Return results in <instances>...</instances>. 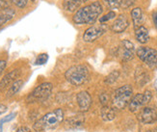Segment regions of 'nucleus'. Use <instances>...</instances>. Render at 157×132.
I'll use <instances>...</instances> for the list:
<instances>
[{"label":"nucleus","instance_id":"f3484780","mask_svg":"<svg viewBox=\"0 0 157 132\" xmlns=\"http://www.w3.org/2000/svg\"><path fill=\"white\" fill-rule=\"evenodd\" d=\"M100 116L102 118V120L105 121V122H110L113 121L116 117V113H115V110L109 106H103L101 108L100 111Z\"/></svg>","mask_w":157,"mask_h":132},{"label":"nucleus","instance_id":"473e14b6","mask_svg":"<svg viewBox=\"0 0 157 132\" xmlns=\"http://www.w3.org/2000/svg\"><path fill=\"white\" fill-rule=\"evenodd\" d=\"M16 132H31V130L27 126H21V127L17 128V130Z\"/></svg>","mask_w":157,"mask_h":132},{"label":"nucleus","instance_id":"72a5a7b5","mask_svg":"<svg viewBox=\"0 0 157 132\" xmlns=\"http://www.w3.org/2000/svg\"><path fill=\"white\" fill-rule=\"evenodd\" d=\"M7 111V106L4 105V104H0V115L4 114Z\"/></svg>","mask_w":157,"mask_h":132},{"label":"nucleus","instance_id":"aec40b11","mask_svg":"<svg viewBox=\"0 0 157 132\" xmlns=\"http://www.w3.org/2000/svg\"><path fill=\"white\" fill-rule=\"evenodd\" d=\"M83 0H64L63 7L66 11L74 12L81 6Z\"/></svg>","mask_w":157,"mask_h":132},{"label":"nucleus","instance_id":"c756f323","mask_svg":"<svg viewBox=\"0 0 157 132\" xmlns=\"http://www.w3.org/2000/svg\"><path fill=\"white\" fill-rule=\"evenodd\" d=\"M134 1L135 0H121V5L124 8H128V7H130L131 5L134 4Z\"/></svg>","mask_w":157,"mask_h":132},{"label":"nucleus","instance_id":"5701e85b","mask_svg":"<svg viewBox=\"0 0 157 132\" xmlns=\"http://www.w3.org/2000/svg\"><path fill=\"white\" fill-rule=\"evenodd\" d=\"M47 60H48V56H47V54H40L39 56L37 57L36 61H35V64L36 65H44L45 64Z\"/></svg>","mask_w":157,"mask_h":132},{"label":"nucleus","instance_id":"393cba45","mask_svg":"<svg viewBox=\"0 0 157 132\" xmlns=\"http://www.w3.org/2000/svg\"><path fill=\"white\" fill-rule=\"evenodd\" d=\"M115 17H116V14H115L114 12H109L108 14H106V15H105L104 17H100L99 21H100L101 23H103V22H107L108 20H110V19L114 18Z\"/></svg>","mask_w":157,"mask_h":132},{"label":"nucleus","instance_id":"2f4dec72","mask_svg":"<svg viewBox=\"0 0 157 132\" xmlns=\"http://www.w3.org/2000/svg\"><path fill=\"white\" fill-rule=\"evenodd\" d=\"M7 66V63L6 61H3V60H0V75H1V73L3 72V71L5 69Z\"/></svg>","mask_w":157,"mask_h":132},{"label":"nucleus","instance_id":"4c0bfd02","mask_svg":"<svg viewBox=\"0 0 157 132\" xmlns=\"http://www.w3.org/2000/svg\"><path fill=\"white\" fill-rule=\"evenodd\" d=\"M31 1H35V0H31Z\"/></svg>","mask_w":157,"mask_h":132},{"label":"nucleus","instance_id":"f03ea898","mask_svg":"<svg viewBox=\"0 0 157 132\" xmlns=\"http://www.w3.org/2000/svg\"><path fill=\"white\" fill-rule=\"evenodd\" d=\"M64 120V112L62 109H55L52 112H49L43 116L40 119L35 122L33 124L34 130L37 132H40L47 129L56 128L59 124Z\"/></svg>","mask_w":157,"mask_h":132},{"label":"nucleus","instance_id":"20e7f679","mask_svg":"<svg viewBox=\"0 0 157 132\" xmlns=\"http://www.w3.org/2000/svg\"><path fill=\"white\" fill-rule=\"evenodd\" d=\"M132 98V88L129 85H124L117 89L113 95V107L115 109H124Z\"/></svg>","mask_w":157,"mask_h":132},{"label":"nucleus","instance_id":"a878e982","mask_svg":"<svg viewBox=\"0 0 157 132\" xmlns=\"http://www.w3.org/2000/svg\"><path fill=\"white\" fill-rule=\"evenodd\" d=\"M99 100H100V103L102 104V105H103V106H106V105H107V103H108V101H109V95H108L107 94H105V93L101 94V95H99Z\"/></svg>","mask_w":157,"mask_h":132},{"label":"nucleus","instance_id":"6e6552de","mask_svg":"<svg viewBox=\"0 0 157 132\" xmlns=\"http://www.w3.org/2000/svg\"><path fill=\"white\" fill-rule=\"evenodd\" d=\"M137 118L138 121L142 123L145 124L153 123L157 121V112L153 108L145 107L140 110Z\"/></svg>","mask_w":157,"mask_h":132},{"label":"nucleus","instance_id":"2eb2a0df","mask_svg":"<svg viewBox=\"0 0 157 132\" xmlns=\"http://www.w3.org/2000/svg\"><path fill=\"white\" fill-rule=\"evenodd\" d=\"M135 36H136V40L141 44H146L149 40L148 31L144 26H140L137 29H135Z\"/></svg>","mask_w":157,"mask_h":132},{"label":"nucleus","instance_id":"c9c22d12","mask_svg":"<svg viewBox=\"0 0 157 132\" xmlns=\"http://www.w3.org/2000/svg\"><path fill=\"white\" fill-rule=\"evenodd\" d=\"M145 132H157V128H154V129H149V130H147Z\"/></svg>","mask_w":157,"mask_h":132},{"label":"nucleus","instance_id":"ddd939ff","mask_svg":"<svg viewBox=\"0 0 157 132\" xmlns=\"http://www.w3.org/2000/svg\"><path fill=\"white\" fill-rule=\"evenodd\" d=\"M144 105H146L145 100H144V95H143V94H137L130 99V101H129L128 108L130 112L135 113Z\"/></svg>","mask_w":157,"mask_h":132},{"label":"nucleus","instance_id":"412c9836","mask_svg":"<svg viewBox=\"0 0 157 132\" xmlns=\"http://www.w3.org/2000/svg\"><path fill=\"white\" fill-rule=\"evenodd\" d=\"M135 79L137 81V83L139 85H144L148 81V76L147 74V72H145V69H143L141 68H139V69H137L135 74Z\"/></svg>","mask_w":157,"mask_h":132},{"label":"nucleus","instance_id":"f8f14e48","mask_svg":"<svg viewBox=\"0 0 157 132\" xmlns=\"http://www.w3.org/2000/svg\"><path fill=\"white\" fill-rule=\"evenodd\" d=\"M85 117L82 114H77L75 116L70 117L66 121V126L71 129H80L84 126Z\"/></svg>","mask_w":157,"mask_h":132},{"label":"nucleus","instance_id":"7ed1b4c3","mask_svg":"<svg viewBox=\"0 0 157 132\" xmlns=\"http://www.w3.org/2000/svg\"><path fill=\"white\" fill-rule=\"evenodd\" d=\"M66 79L73 86H81L89 78V69L84 65H76L70 68L65 73Z\"/></svg>","mask_w":157,"mask_h":132},{"label":"nucleus","instance_id":"e433bc0d","mask_svg":"<svg viewBox=\"0 0 157 132\" xmlns=\"http://www.w3.org/2000/svg\"><path fill=\"white\" fill-rule=\"evenodd\" d=\"M85 1H87V0H83V2H85Z\"/></svg>","mask_w":157,"mask_h":132},{"label":"nucleus","instance_id":"bb28decb","mask_svg":"<svg viewBox=\"0 0 157 132\" xmlns=\"http://www.w3.org/2000/svg\"><path fill=\"white\" fill-rule=\"evenodd\" d=\"M17 116V113H11L10 115H8V116H6L5 118H3V119L0 121V126L1 124H3L4 122H10V121H12L13 119H15V117Z\"/></svg>","mask_w":157,"mask_h":132},{"label":"nucleus","instance_id":"6ab92c4d","mask_svg":"<svg viewBox=\"0 0 157 132\" xmlns=\"http://www.w3.org/2000/svg\"><path fill=\"white\" fill-rule=\"evenodd\" d=\"M131 17H132V20L134 23V27L135 29H137L138 27L142 26V22H143V13L141 8H135L131 11Z\"/></svg>","mask_w":157,"mask_h":132},{"label":"nucleus","instance_id":"b1692460","mask_svg":"<svg viewBox=\"0 0 157 132\" xmlns=\"http://www.w3.org/2000/svg\"><path fill=\"white\" fill-rule=\"evenodd\" d=\"M105 1L112 9H118L121 5V0H105Z\"/></svg>","mask_w":157,"mask_h":132},{"label":"nucleus","instance_id":"cd10ccee","mask_svg":"<svg viewBox=\"0 0 157 132\" xmlns=\"http://www.w3.org/2000/svg\"><path fill=\"white\" fill-rule=\"evenodd\" d=\"M13 3H15L18 8H24V7L27 5V2H28V0H13Z\"/></svg>","mask_w":157,"mask_h":132},{"label":"nucleus","instance_id":"9b49d317","mask_svg":"<svg viewBox=\"0 0 157 132\" xmlns=\"http://www.w3.org/2000/svg\"><path fill=\"white\" fill-rule=\"evenodd\" d=\"M19 69H15L9 73H7L4 77L2 78V80L0 81V92L4 91L5 89H7L8 87H10L13 82L16 80H17V77L19 76Z\"/></svg>","mask_w":157,"mask_h":132},{"label":"nucleus","instance_id":"39448f33","mask_svg":"<svg viewBox=\"0 0 157 132\" xmlns=\"http://www.w3.org/2000/svg\"><path fill=\"white\" fill-rule=\"evenodd\" d=\"M52 89L53 86L51 83L48 82L43 83V84L39 85L37 88L34 89V91L28 95L27 102H36V101L45 100L52 93Z\"/></svg>","mask_w":157,"mask_h":132},{"label":"nucleus","instance_id":"f704fd0d","mask_svg":"<svg viewBox=\"0 0 157 132\" xmlns=\"http://www.w3.org/2000/svg\"><path fill=\"white\" fill-rule=\"evenodd\" d=\"M153 21H154V24H155L156 28H157V11L153 14Z\"/></svg>","mask_w":157,"mask_h":132},{"label":"nucleus","instance_id":"1a4fd4ad","mask_svg":"<svg viewBox=\"0 0 157 132\" xmlns=\"http://www.w3.org/2000/svg\"><path fill=\"white\" fill-rule=\"evenodd\" d=\"M134 53H135V48H134V45L131 41H129L128 40L122 41L119 48V54L121 58L124 61H129L133 58Z\"/></svg>","mask_w":157,"mask_h":132},{"label":"nucleus","instance_id":"f257e3e1","mask_svg":"<svg viewBox=\"0 0 157 132\" xmlns=\"http://www.w3.org/2000/svg\"><path fill=\"white\" fill-rule=\"evenodd\" d=\"M102 13V6L99 2H94L79 9L73 17L76 24H93Z\"/></svg>","mask_w":157,"mask_h":132},{"label":"nucleus","instance_id":"4468645a","mask_svg":"<svg viewBox=\"0 0 157 132\" xmlns=\"http://www.w3.org/2000/svg\"><path fill=\"white\" fill-rule=\"evenodd\" d=\"M128 24H129V22H128V19L126 18V17L124 15H121L114 21V23L112 25V30L115 33H121L127 28Z\"/></svg>","mask_w":157,"mask_h":132},{"label":"nucleus","instance_id":"4be33fe9","mask_svg":"<svg viewBox=\"0 0 157 132\" xmlns=\"http://www.w3.org/2000/svg\"><path fill=\"white\" fill-rule=\"evenodd\" d=\"M119 76H120V72L118 71H114L105 78V83H107V84H113L119 78Z\"/></svg>","mask_w":157,"mask_h":132},{"label":"nucleus","instance_id":"423d86ee","mask_svg":"<svg viewBox=\"0 0 157 132\" xmlns=\"http://www.w3.org/2000/svg\"><path fill=\"white\" fill-rule=\"evenodd\" d=\"M137 56L152 69L157 68V51L151 47L141 46L137 50Z\"/></svg>","mask_w":157,"mask_h":132},{"label":"nucleus","instance_id":"0eeeda50","mask_svg":"<svg viewBox=\"0 0 157 132\" xmlns=\"http://www.w3.org/2000/svg\"><path fill=\"white\" fill-rule=\"evenodd\" d=\"M105 32L106 26H104L103 24L92 26L85 31L83 35V40L87 41V43H93L95 40H98L100 36H102Z\"/></svg>","mask_w":157,"mask_h":132},{"label":"nucleus","instance_id":"c85d7f7f","mask_svg":"<svg viewBox=\"0 0 157 132\" xmlns=\"http://www.w3.org/2000/svg\"><path fill=\"white\" fill-rule=\"evenodd\" d=\"M143 95H144V100H145V103L146 104H147L149 101L151 100V99H152L151 92H149V91H146L144 94H143Z\"/></svg>","mask_w":157,"mask_h":132},{"label":"nucleus","instance_id":"7c9ffc66","mask_svg":"<svg viewBox=\"0 0 157 132\" xmlns=\"http://www.w3.org/2000/svg\"><path fill=\"white\" fill-rule=\"evenodd\" d=\"M7 6H8V0H0V10L6 9Z\"/></svg>","mask_w":157,"mask_h":132},{"label":"nucleus","instance_id":"9d476101","mask_svg":"<svg viewBox=\"0 0 157 132\" xmlns=\"http://www.w3.org/2000/svg\"><path fill=\"white\" fill-rule=\"evenodd\" d=\"M76 100L82 112L88 111L92 105V98L90 94L87 92H80L76 96Z\"/></svg>","mask_w":157,"mask_h":132},{"label":"nucleus","instance_id":"a211bd4d","mask_svg":"<svg viewBox=\"0 0 157 132\" xmlns=\"http://www.w3.org/2000/svg\"><path fill=\"white\" fill-rule=\"evenodd\" d=\"M15 10H13L11 8H6L2 11V13L0 14V27L4 25L6 22H8L9 20H11L13 17H15Z\"/></svg>","mask_w":157,"mask_h":132},{"label":"nucleus","instance_id":"dca6fc26","mask_svg":"<svg viewBox=\"0 0 157 132\" xmlns=\"http://www.w3.org/2000/svg\"><path fill=\"white\" fill-rule=\"evenodd\" d=\"M22 85H23V80H21V79H17V80H16V81L13 82V84L9 87V90H8V92H7L6 96H7L8 99L13 98V95H16L19 92V90L22 88Z\"/></svg>","mask_w":157,"mask_h":132}]
</instances>
